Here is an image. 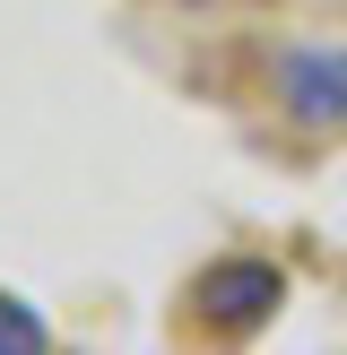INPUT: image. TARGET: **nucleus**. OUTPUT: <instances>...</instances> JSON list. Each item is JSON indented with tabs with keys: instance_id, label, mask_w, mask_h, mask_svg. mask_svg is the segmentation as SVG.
Listing matches in <instances>:
<instances>
[{
	"instance_id": "obj_1",
	"label": "nucleus",
	"mask_w": 347,
	"mask_h": 355,
	"mask_svg": "<svg viewBox=\"0 0 347 355\" xmlns=\"http://www.w3.org/2000/svg\"><path fill=\"white\" fill-rule=\"evenodd\" d=\"M278 304H287V277L269 260H252V252H226V260H208L191 277V321L208 338H252V329L278 321Z\"/></svg>"
},
{
	"instance_id": "obj_2",
	"label": "nucleus",
	"mask_w": 347,
	"mask_h": 355,
	"mask_svg": "<svg viewBox=\"0 0 347 355\" xmlns=\"http://www.w3.org/2000/svg\"><path fill=\"white\" fill-rule=\"evenodd\" d=\"M269 96L295 130H347V44H287L269 61Z\"/></svg>"
},
{
	"instance_id": "obj_3",
	"label": "nucleus",
	"mask_w": 347,
	"mask_h": 355,
	"mask_svg": "<svg viewBox=\"0 0 347 355\" xmlns=\"http://www.w3.org/2000/svg\"><path fill=\"white\" fill-rule=\"evenodd\" d=\"M26 347H44V321L17 312V304H0V355H26Z\"/></svg>"
}]
</instances>
